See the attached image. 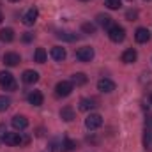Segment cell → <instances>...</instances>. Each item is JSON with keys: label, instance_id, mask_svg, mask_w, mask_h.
<instances>
[{"label": "cell", "instance_id": "6da1fadb", "mask_svg": "<svg viewBox=\"0 0 152 152\" xmlns=\"http://www.w3.org/2000/svg\"><path fill=\"white\" fill-rule=\"evenodd\" d=\"M4 143L9 145V147H16V145H21V143H28V138H21L18 133H7L4 134Z\"/></svg>", "mask_w": 152, "mask_h": 152}, {"label": "cell", "instance_id": "7a4b0ae2", "mask_svg": "<svg viewBox=\"0 0 152 152\" xmlns=\"http://www.w3.org/2000/svg\"><path fill=\"white\" fill-rule=\"evenodd\" d=\"M0 85H2L5 90H16L14 76L11 75L9 71H0Z\"/></svg>", "mask_w": 152, "mask_h": 152}, {"label": "cell", "instance_id": "3957f363", "mask_svg": "<svg viewBox=\"0 0 152 152\" xmlns=\"http://www.w3.org/2000/svg\"><path fill=\"white\" fill-rule=\"evenodd\" d=\"M108 37L112 39L113 42H122L126 37V30L120 27V25H112L108 28Z\"/></svg>", "mask_w": 152, "mask_h": 152}, {"label": "cell", "instance_id": "277c9868", "mask_svg": "<svg viewBox=\"0 0 152 152\" xmlns=\"http://www.w3.org/2000/svg\"><path fill=\"white\" fill-rule=\"evenodd\" d=\"M73 87H75V85H73L71 81H66V80H64V81H58L57 87H55V94H57L58 97H67V96L73 92Z\"/></svg>", "mask_w": 152, "mask_h": 152}, {"label": "cell", "instance_id": "5b68a950", "mask_svg": "<svg viewBox=\"0 0 152 152\" xmlns=\"http://www.w3.org/2000/svg\"><path fill=\"white\" fill-rule=\"evenodd\" d=\"M76 58L80 62H90L94 58V48L90 46H83V48H78L76 50Z\"/></svg>", "mask_w": 152, "mask_h": 152}, {"label": "cell", "instance_id": "8992f818", "mask_svg": "<svg viewBox=\"0 0 152 152\" xmlns=\"http://www.w3.org/2000/svg\"><path fill=\"white\" fill-rule=\"evenodd\" d=\"M85 126H87L90 131L99 129V127L103 126V117H101L99 113H90L87 118H85Z\"/></svg>", "mask_w": 152, "mask_h": 152}, {"label": "cell", "instance_id": "52a82bcc", "mask_svg": "<svg viewBox=\"0 0 152 152\" xmlns=\"http://www.w3.org/2000/svg\"><path fill=\"white\" fill-rule=\"evenodd\" d=\"M37 16H39L37 7H30V9L23 14V23H25V25H34V23L37 21Z\"/></svg>", "mask_w": 152, "mask_h": 152}, {"label": "cell", "instance_id": "ba28073f", "mask_svg": "<svg viewBox=\"0 0 152 152\" xmlns=\"http://www.w3.org/2000/svg\"><path fill=\"white\" fill-rule=\"evenodd\" d=\"M97 90H101V92H113L115 90V83L110 80V78H101L99 81H97Z\"/></svg>", "mask_w": 152, "mask_h": 152}, {"label": "cell", "instance_id": "9c48e42d", "mask_svg": "<svg viewBox=\"0 0 152 152\" xmlns=\"http://www.w3.org/2000/svg\"><path fill=\"white\" fill-rule=\"evenodd\" d=\"M20 62H21V57H20L18 53H14V51H9V53L4 55V64L9 66V67H14V66H18Z\"/></svg>", "mask_w": 152, "mask_h": 152}, {"label": "cell", "instance_id": "30bf717a", "mask_svg": "<svg viewBox=\"0 0 152 152\" xmlns=\"http://www.w3.org/2000/svg\"><path fill=\"white\" fill-rule=\"evenodd\" d=\"M12 127L16 129V131H23V129H27V126H28V118L27 117H23V115H16V117H12Z\"/></svg>", "mask_w": 152, "mask_h": 152}, {"label": "cell", "instance_id": "8fae6325", "mask_svg": "<svg viewBox=\"0 0 152 152\" xmlns=\"http://www.w3.org/2000/svg\"><path fill=\"white\" fill-rule=\"evenodd\" d=\"M134 39H136V42H149V39H151V32H149V28H143V27L136 28V32H134Z\"/></svg>", "mask_w": 152, "mask_h": 152}, {"label": "cell", "instance_id": "7c38bea8", "mask_svg": "<svg viewBox=\"0 0 152 152\" xmlns=\"http://www.w3.org/2000/svg\"><path fill=\"white\" fill-rule=\"evenodd\" d=\"M50 55H51V58L53 60H57V62H62L64 58H66V50L62 48V46H53L51 48V51H50Z\"/></svg>", "mask_w": 152, "mask_h": 152}, {"label": "cell", "instance_id": "4fadbf2b", "mask_svg": "<svg viewBox=\"0 0 152 152\" xmlns=\"http://www.w3.org/2000/svg\"><path fill=\"white\" fill-rule=\"evenodd\" d=\"M122 62L124 64H133V62H136V58H138V53H136V50H133V48H129V50H126L124 53H122Z\"/></svg>", "mask_w": 152, "mask_h": 152}, {"label": "cell", "instance_id": "5bb4252c", "mask_svg": "<svg viewBox=\"0 0 152 152\" xmlns=\"http://www.w3.org/2000/svg\"><path fill=\"white\" fill-rule=\"evenodd\" d=\"M21 80L25 81V83H28V85H32V83H37L39 81V73L37 71H32V69H27L23 76H21Z\"/></svg>", "mask_w": 152, "mask_h": 152}, {"label": "cell", "instance_id": "9a60e30c", "mask_svg": "<svg viewBox=\"0 0 152 152\" xmlns=\"http://www.w3.org/2000/svg\"><path fill=\"white\" fill-rule=\"evenodd\" d=\"M57 37L62 39V41H67V42H75V41L80 39V36L75 34V32H69V30H58L57 32Z\"/></svg>", "mask_w": 152, "mask_h": 152}, {"label": "cell", "instance_id": "2e32d148", "mask_svg": "<svg viewBox=\"0 0 152 152\" xmlns=\"http://www.w3.org/2000/svg\"><path fill=\"white\" fill-rule=\"evenodd\" d=\"M42 101H44V97H42V94H41L39 90H32V92L28 94V103H30L32 106H41Z\"/></svg>", "mask_w": 152, "mask_h": 152}, {"label": "cell", "instance_id": "e0dca14e", "mask_svg": "<svg viewBox=\"0 0 152 152\" xmlns=\"http://www.w3.org/2000/svg\"><path fill=\"white\" fill-rule=\"evenodd\" d=\"M60 118H62V120H66V122H73V120L76 118L75 110H73L71 106H64V108L60 110Z\"/></svg>", "mask_w": 152, "mask_h": 152}, {"label": "cell", "instance_id": "ac0fdd59", "mask_svg": "<svg viewBox=\"0 0 152 152\" xmlns=\"http://www.w3.org/2000/svg\"><path fill=\"white\" fill-rule=\"evenodd\" d=\"M96 21H97V25L103 27V28H110V27H112V18H110L108 14H97Z\"/></svg>", "mask_w": 152, "mask_h": 152}, {"label": "cell", "instance_id": "d6986e66", "mask_svg": "<svg viewBox=\"0 0 152 152\" xmlns=\"http://www.w3.org/2000/svg\"><path fill=\"white\" fill-rule=\"evenodd\" d=\"M88 81V78L83 75V73H75V75L71 76V83L76 85V87H80V85H85Z\"/></svg>", "mask_w": 152, "mask_h": 152}, {"label": "cell", "instance_id": "ffe728a7", "mask_svg": "<svg viewBox=\"0 0 152 152\" xmlns=\"http://www.w3.org/2000/svg\"><path fill=\"white\" fill-rule=\"evenodd\" d=\"M14 39V30L12 28H2L0 30V41L2 42H11Z\"/></svg>", "mask_w": 152, "mask_h": 152}, {"label": "cell", "instance_id": "44dd1931", "mask_svg": "<svg viewBox=\"0 0 152 152\" xmlns=\"http://www.w3.org/2000/svg\"><path fill=\"white\" fill-rule=\"evenodd\" d=\"M46 57H48V55H46V50H44V48H37L36 53H34V60H36L37 64H44V62H46Z\"/></svg>", "mask_w": 152, "mask_h": 152}, {"label": "cell", "instance_id": "7402d4cb", "mask_svg": "<svg viewBox=\"0 0 152 152\" xmlns=\"http://www.w3.org/2000/svg\"><path fill=\"white\" fill-rule=\"evenodd\" d=\"M94 103H96L94 99H81V101H80V110H81V112H88V110H92V108L96 106Z\"/></svg>", "mask_w": 152, "mask_h": 152}, {"label": "cell", "instance_id": "603a6c76", "mask_svg": "<svg viewBox=\"0 0 152 152\" xmlns=\"http://www.w3.org/2000/svg\"><path fill=\"white\" fill-rule=\"evenodd\" d=\"M143 145H145L147 151H151L152 149V131H151V127L145 129V134H143Z\"/></svg>", "mask_w": 152, "mask_h": 152}, {"label": "cell", "instance_id": "cb8c5ba5", "mask_svg": "<svg viewBox=\"0 0 152 152\" xmlns=\"http://www.w3.org/2000/svg\"><path fill=\"white\" fill-rule=\"evenodd\" d=\"M78 149V143H76L75 140H71V138H66L64 140V151L66 152H73Z\"/></svg>", "mask_w": 152, "mask_h": 152}, {"label": "cell", "instance_id": "d4e9b609", "mask_svg": "<svg viewBox=\"0 0 152 152\" xmlns=\"http://www.w3.org/2000/svg\"><path fill=\"white\" fill-rule=\"evenodd\" d=\"M104 5H106L108 9H112V11H117V9L122 7V2H120V0H106Z\"/></svg>", "mask_w": 152, "mask_h": 152}, {"label": "cell", "instance_id": "484cf974", "mask_svg": "<svg viewBox=\"0 0 152 152\" xmlns=\"http://www.w3.org/2000/svg\"><path fill=\"white\" fill-rule=\"evenodd\" d=\"M81 30H83L85 34H94V32H96V25L90 23V21H87V23L81 25Z\"/></svg>", "mask_w": 152, "mask_h": 152}, {"label": "cell", "instance_id": "4316f807", "mask_svg": "<svg viewBox=\"0 0 152 152\" xmlns=\"http://www.w3.org/2000/svg\"><path fill=\"white\" fill-rule=\"evenodd\" d=\"M9 106H11V99L5 96H0V112H5Z\"/></svg>", "mask_w": 152, "mask_h": 152}, {"label": "cell", "instance_id": "83f0119b", "mask_svg": "<svg viewBox=\"0 0 152 152\" xmlns=\"http://www.w3.org/2000/svg\"><path fill=\"white\" fill-rule=\"evenodd\" d=\"M136 16H138V12L136 11H127V20H136Z\"/></svg>", "mask_w": 152, "mask_h": 152}, {"label": "cell", "instance_id": "f1b7e54d", "mask_svg": "<svg viewBox=\"0 0 152 152\" xmlns=\"http://www.w3.org/2000/svg\"><path fill=\"white\" fill-rule=\"evenodd\" d=\"M32 39H34V34H30V32H25V34H23V41H25V42H30Z\"/></svg>", "mask_w": 152, "mask_h": 152}, {"label": "cell", "instance_id": "f546056e", "mask_svg": "<svg viewBox=\"0 0 152 152\" xmlns=\"http://www.w3.org/2000/svg\"><path fill=\"white\" fill-rule=\"evenodd\" d=\"M4 134H5V126L0 124V143H4Z\"/></svg>", "mask_w": 152, "mask_h": 152}, {"label": "cell", "instance_id": "4dcf8cb0", "mask_svg": "<svg viewBox=\"0 0 152 152\" xmlns=\"http://www.w3.org/2000/svg\"><path fill=\"white\" fill-rule=\"evenodd\" d=\"M2 20H4V16H2V12H0V23H2Z\"/></svg>", "mask_w": 152, "mask_h": 152}, {"label": "cell", "instance_id": "1f68e13d", "mask_svg": "<svg viewBox=\"0 0 152 152\" xmlns=\"http://www.w3.org/2000/svg\"><path fill=\"white\" fill-rule=\"evenodd\" d=\"M9 2H20V0H9Z\"/></svg>", "mask_w": 152, "mask_h": 152}, {"label": "cell", "instance_id": "d6a6232c", "mask_svg": "<svg viewBox=\"0 0 152 152\" xmlns=\"http://www.w3.org/2000/svg\"><path fill=\"white\" fill-rule=\"evenodd\" d=\"M80 2H88V0H80Z\"/></svg>", "mask_w": 152, "mask_h": 152}, {"label": "cell", "instance_id": "836d02e7", "mask_svg": "<svg viewBox=\"0 0 152 152\" xmlns=\"http://www.w3.org/2000/svg\"><path fill=\"white\" fill-rule=\"evenodd\" d=\"M151 103H152V96H151Z\"/></svg>", "mask_w": 152, "mask_h": 152}]
</instances>
